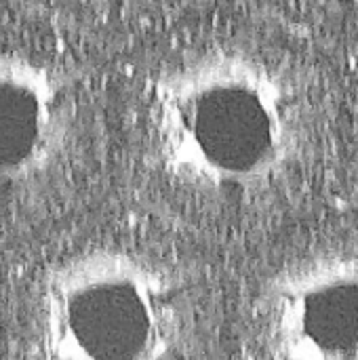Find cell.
<instances>
[{"label": "cell", "instance_id": "6da1fadb", "mask_svg": "<svg viewBox=\"0 0 358 360\" xmlns=\"http://www.w3.org/2000/svg\"><path fill=\"white\" fill-rule=\"evenodd\" d=\"M146 129L171 184L215 198L253 196L302 165L312 105L289 65L224 42L190 51L152 78Z\"/></svg>", "mask_w": 358, "mask_h": 360}, {"label": "cell", "instance_id": "7a4b0ae2", "mask_svg": "<svg viewBox=\"0 0 358 360\" xmlns=\"http://www.w3.org/2000/svg\"><path fill=\"white\" fill-rule=\"evenodd\" d=\"M192 329L184 278L127 247H91L57 262L34 302L40 360H184Z\"/></svg>", "mask_w": 358, "mask_h": 360}, {"label": "cell", "instance_id": "3957f363", "mask_svg": "<svg viewBox=\"0 0 358 360\" xmlns=\"http://www.w3.org/2000/svg\"><path fill=\"white\" fill-rule=\"evenodd\" d=\"M255 314L272 360H358V247L283 266L262 287Z\"/></svg>", "mask_w": 358, "mask_h": 360}, {"label": "cell", "instance_id": "277c9868", "mask_svg": "<svg viewBox=\"0 0 358 360\" xmlns=\"http://www.w3.org/2000/svg\"><path fill=\"white\" fill-rule=\"evenodd\" d=\"M74 114L70 86L55 68L0 51V190L32 184L59 165Z\"/></svg>", "mask_w": 358, "mask_h": 360}, {"label": "cell", "instance_id": "5b68a950", "mask_svg": "<svg viewBox=\"0 0 358 360\" xmlns=\"http://www.w3.org/2000/svg\"><path fill=\"white\" fill-rule=\"evenodd\" d=\"M321 2H342V4H352V2H358V0H321Z\"/></svg>", "mask_w": 358, "mask_h": 360}]
</instances>
